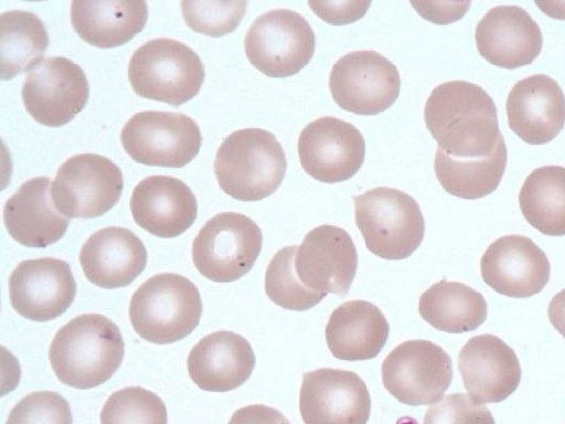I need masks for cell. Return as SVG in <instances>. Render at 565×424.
<instances>
[{
	"label": "cell",
	"instance_id": "obj_1",
	"mask_svg": "<svg viewBox=\"0 0 565 424\" xmlns=\"http://www.w3.org/2000/svg\"><path fill=\"white\" fill-rule=\"evenodd\" d=\"M424 119L438 148L456 158L489 156L502 137L493 99L466 81L436 86L426 100Z\"/></svg>",
	"mask_w": 565,
	"mask_h": 424
},
{
	"label": "cell",
	"instance_id": "obj_2",
	"mask_svg": "<svg viewBox=\"0 0 565 424\" xmlns=\"http://www.w3.org/2000/svg\"><path fill=\"white\" fill-rule=\"evenodd\" d=\"M125 354L120 330L99 314H83L55 333L49 359L56 378L74 389H93L119 369Z\"/></svg>",
	"mask_w": 565,
	"mask_h": 424
},
{
	"label": "cell",
	"instance_id": "obj_3",
	"mask_svg": "<svg viewBox=\"0 0 565 424\" xmlns=\"http://www.w3.org/2000/svg\"><path fill=\"white\" fill-rule=\"evenodd\" d=\"M287 169L276 136L262 128L228 135L217 149L214 173L221 189L239 201H259L281 184Z\"/></svg>",
	"mask_w": 565,
	"mask_h": 424
},
{
	"label": "cell",
	"instance_id": "obj_4",
	"mask_svg": "<svg viewBox=\"0 0 565 424\" xmlns=\"http://www.w3.org/2000/svg\"><path fill=\"white\" fill-rule=\"evenodd\" d=\"M202 300L198 287L186 277L162 273L148 278L134 293L129 318L145 340L167 344L189 336L199 325Z\"/></svg>",
	"mask_w": 565,
	"mask_h": 424
},
{
	"label": "cell",
	"instance_id": "obj_5",
	"mask_svg": "<svg viewBox=\"0 0 565 424\" xmlns=\"http://www.w3.org/2000/svg\"><path fill=\"white\" fill-rule=\"evenodd\" d=\"M355 223L367 250L385 259H403L420 245L425 220L418 203L388 187L353 197Z\"/></svg>",
	"mask_w": 565,
	"mask_h": 424
},
{
	"label": "cell",
	"instance_id": "obj_6",
	"mask_svg": "<svg viewBox=\"0 0 565 424\" xmlns=\"http://www.w3.org/2000/svg\"><path fill=\"white\" fill-rule=\"evenodd\" d=\"M204 77L200 56L173 39L146 42L134 52L128 64V80L137 95L172 106L198 95Z\"/></svg>",
	"mask_w": 565,
	"mask_h": 424
},
{
	"label": "cell",
	"instance_id": "obj_7",
	"mask_svg": "<svg viewBox=\"0 0 565 424\" xmlns=\"http://www.w3.org/2000/svg\"><path fill=\"white\" fill-rule=\"evenodd\" d=\"M263 246L260 227L247 215L222 212L210 219L192 244L196 269L215 283H231L247 274Z\"/></svg>",
	"mask_w": 565,
	"mask_h": 424
},
{
	"label": "cell",
	"instance_id": "obj_8",
	"mask_svg": "<svg viewBox=\"0 0 565 424\" xmlns=\"http://www.w3.org/2000/svg\"><path fill=\"white\" fill-rule=\"evenodd\" d=\"M245 54L258 71L270 77H288L312 59L315 33L308 21L288 9L270 10L249 26Z\"/></svg>",
	"mask_w": 565,
	"mask_h": 424
},
{
	"label": "cell",
	"instance_id": "obj_9",
	"mask_svg": "<svg viewBox=\"0 0 565 424\" xmlns=\"http://www.w3.org/2000/svg\"><path fill=\"white\" fill-rule=\"evenodd\" d=\"M120 140L136 162L182 168L199 153L202 136L198 124L186 115L146 110L129 118Z\"/></svg>",
	"mask_w": 565,
	"mask_h": 424
},
{
	"label": "cell",
	"instance_id": "obj_10",
	"mask_svg": "<svg viewBox=\"0 0 565 424\" xmlns=\"http://www.w3.org/2000/svg\"><path fill=\"white\" fill-rule=\"evenodd\" d=\"M124 188L120 168L97 153H79L57 170L52 200L66 218L94 219L111 210Z\"/></svg>",
	"mask_w": 565,
	"mask_h": 424
},
{
	"label": "cell",
	"instance_id": "obj_11",
	"mask_svg": "<svg viewBox=\"0 0 565 424\" xmlns=\"http://www.w3.org/2000/svg\"><path fill=\"white\" fill-rule=\"evenodd\" d=\"M451 379L450 357L441 347L424 339L399 343L382 363L385 389L399 402L411 406L441 400Z\"/></svg>",
	"mask_w": 565,
	"mask_h": 424
},
{
	"label": "cell",
	"instance_id": "obj_12",
	"mask_svg": "<svg viewBox=\"0 0 565 424\" xmlns=\"http://www.w3.org/2000/svg\"><path fill=\"white\" fill-rule=\"evenodd\" d=\"M329 88L333 100L358 115H376L392 106L401 88L397 67L375 51H354L332 66Z\"/></svg>",
	"mask_w": 565,
	"mask_h": 424
},
{
	"label": "cell",
	"instance_id": "obj_13",
	"mask_svg": "<svg viewBox=\"0 0 565 424\" xmlns=\"http://www.w3.org/2000/svg\"><path fill=\"white\" fill-rule=\"evenodd\" d=\"M88 96L89 85L84 71L63 56L42 60L30 70L21 89L29 115L49 127L70 123L83 110Z\"/></svg>",
	"mask_w": 565,
	"mask_h": 424
},
{
	"label": "cell",
	"instance_id": "obj_14",
	"mask_svg": "<svg viewBox=\"0 0 565 424\" xmlns=\"http://www.w3.org/2000/svg\"><path fill=\"white\" fill-rule=\"evenodd\" d=\"M298 156L303 170L313 179L341 182L353 177L363 165L365 140L352 124L324 116L301 130Z\"/></svg>",
	"mask_w": 565,
	"mask_h": 424
},
{
	"label": "cell",
	"instance_id": "obj_15",
	"mask_svg": "<svg viewBox=\"0 0 565 424\" xmlns=\"http://www.w3.org/2000/svg\"><path fill=\"white\" fill-rule=\"evenodd\" d=\"M299 411L305 424H366L371 396L356 373L321 368L302 375Z\"/></svg>",
	"mask_w": 565,
	"mask_h": 424
},
{
	"label": "cell",
	"instance_id": "obj_16",
	"mask_svg": "<svg viewBox=\"0 0 565 424\" xmlns=\"http://www.w3.org/2000/svg\"><path fill=\"white\" fill-rule=\"evenodd\" d=\"M76 282L62 259L42 257L21 262L9 278L12 308L34 321L57 318L72 305Z\"/></svg>",
	"mask_w": 565,
	"mask_h": 424
},
{
	"label": "cell",
	"instance_id": "obj_17",
	"mask_svg": "<svg viewBox=\"0 0 565 424\" xmlns=\"http://www.w3.org/2000/svg\"><path fill=\"white\" fill-rule=\"evenodd\" d=\"M358 253L341 227L323 224L312 229L298 245L295 269L309 289L344 296L354 279Z\"/></svg>",
	"mask_w": 565,
	"mask_h": 424
},
{
	"label": "cell",
	"instance_id": "obj_18",
	"mask_svg": "<svg viewBox=\"0 0 565 424\" xmlns=\"http://www.w3.org/2000/svg\"><path fill=\"white\" fill-rule=\"evenodd\" d=\"M480 271L486 284L497 293L526 298L545 287L551 265L531 239L512 234L489 245L481 257Z\"/></svg>",
	"mask_w": 565,
	"mask_h": 424
},
{
	"label": "cell",
	"instance_id": "obj_19",
	"mask_svg": "<svg viewBox=\"0 0 565 424\" xmlns=\"http://www.w3.org/2000/svg\"><path fill=\"white\" fill-rule=\"evenodd\" d=\"M458 368L469 395L479 404L498 403L520 384L521 367L515 352L493 335L469 339L461 348Z\"/></svg>",
	"mask_w": 565,
	"mask_h": 424
},
{
	"label": "cell",
	"instance_id": "obj_20",
	"mask_svg": "<svg viewBox=\"0 0 565 424\" xmlns=\"http://www.w3.org/2000/svg\"><path fill=\"white\" fill-rule=\"evenodd\" d=\"M477 49L489 63L512 70L531 64L543 36L537 23L518 6L490 9L476 28Z\"/></svg>",
	"mask_w": 565,
	"mask_h": 424
},
{
	"label": "cell",
	"instance_id": "obj_21",
	"mask_svg": "<svg viewBox=\"0 0 565 424\" xmlns=\"http://www.w3.org/2000/svg\"><path fill=\"white\" fill-rule=\"evenodd\" d=\"M511 130L531 145L554 139L565 123V96L559 85L545 74H535L514 84L507 99Z\"/></svg>",
	"mask_w": 565,
	"mask_h": 424
},
{
	"label": "cell",
	"instance_id": "obj_22",
	"mask_svg": "<svg viewBox=\"0 0 565 424\" xmlns=\"http://www.w3.org/2000/svg\"><path fill=\"white\" fill-rule=\"evenodd\" d=\"M130 210L137 225L162 239L179 236L198 216L192 190L182 180L169 176L141 180L132 191Z\"/></svg>",
	"mask_w": 565,
	"mask_h": 424
},
{
	"label": "cell",
	"instance_id": "obj_23",
	"mask_svg": "<svg viewBox=\"0 0 565 424\" xmlns=\"http://www.w3.org/2000/svg\"><path fill=\"white\" fill-rule=\"evenodd\" d=\"M147 259L141 240L130 230L119 226L94 232L79 253L86 278L106 289L128 286L143 272Z\"/></svg>",
	"mask_w": 565,
	"mask_h": 424
},
{
	"label": "cell",
	"instance_id": "obj_24",
	"mask_svg": "<svg viewBox=\"0 0 565 424\" xmlns=\"http://www.w3.org/2000/svg\"><path fill=\"white\" fill-rule=\"evenodd\" d=\"M186 362L189 375L200 389L227 392L248 380L256 358L243 336L220 330L203 337L191 349Z\"/></svg>",
	"mask_w": 565,
	"mask_h": 424
},
{
	"label": "cell",
	"instance_id": "obj_25",
	"mask_svg": "<svg viewBox=\"0 0 565 424\" xmlns=\"http://www.w3.org/2000/svg\"><path fill=\"white\" fill-rule=\"evenodd\" d=\"M51 180L35 177L23 182L3 208L10 236L26 247H46L60 241L70 220L55 208Z\"/></svg>",
	"mask_w": 565,
	"mask_h": 424
},
{
	"label": "cell",
	"instance_id": "obj_26",
	"mask_svg": "<svg viewBox=\"0 0 565 424\" xmlns=\"http://www.w3.org/2000/svg\"><path fill=\"white\" fill-rule=\"evenodd\" d=\"M390 325L375 305L361 299L337 307L326 326V342L340 360L375 358L387 341Z\"/></svg>",
	"mask_w": 565,
	"mask_h": 424
},
{
	"label": "cell",
	"instance_id": "obj_27",
	"mask_svg": "<svg viewBox=\"0 0 565 424\" xmlns=\"http://www.w3.org/2000/svg\"><path fill=\"white\" fill-rule=\"evenodd\" d=\"M148 20L146 1H72L71 21L82 40L100 49L116 47L141 32Z\"/></svg>",
	"mask_w": 565,
	"mask_h": 424
},
{
	"label": "cell",
	"instance_id": "obj_28",
	"mask_svg": "<svg viewBox=\"0 0 565 424\" xmlns=\"http://www.w3.org/2000/svg\"><path fill=\"white\" fill-rule=\"evenodd\" d=\"M418 311L434 328L461 333L472 331L484 322L487 303L471 287L443 279L420 295Z\"/></svg>",
	"mask_w": 565,
	"mask_h": 424
},
{
	"label": "cell",
	"instance_id": "obj_29",
	"mask_svg": "<svg viewBox=\"0 0 565 424\" xmlns=\"http://www.w3.org/2000/svg\"><path fill=\"white\" fill-rule=\"evenodd\" d=\"M503 137L489 156L456 158L437 148L434 169L441 187L461 199H479L492 193L501 182L507 166Z\"/></svg>",
	"mask_w": 565,
	"mask_h": 424
},
{
	"label": "cell",
	"instance_id": "obj_30",
	"mask_svg": "<svg viewBox=\"0 0 565 424\" xmlns=\"http://www.w3.org/2000/svg\"><path fill=\"white\" fill-rule=\"evenodd\" d=\"M519 203L525 220L541 233L565 235V168L534 169L521 188Z\"/></svg>",
	"mask_w": 565,
	"mask_h": 424
},
{
	"label": "cell",
	"instance_id": "obj_31",
	"mask_svg": "<svg viewBox=\"0 0 565 424\" xmlns=\"http://www.w3.org/2000/svg\"><path fill=\"white\" fill-rule=\"evenodd\" d=\"M49 46L44 23L34 13L11 10L0 15V71L8 81L32 70Z\"/></svg>",
	"mask_w": 565,
	"mask_h": 424
},
{
	"label": "cell",
	"instance_id": "obj_32",
	"mask_svg": "<svg viewBox=\"0 0 565 424\" xmlns=\"http://www.w3.org/2000/svg\"><path fill=\"white\" fill-rule=\"evenodd\" d=\"M297 247L285 246L273 256L265 273V292L279 307L303 311L318 305L327 294L309 289L299 280L295 269Z\"/></svg>",
	"mask_w": 565,
	"mask_h": 424
},
{
	"label": "cell",
	"instance_id": "obj_33",
	"mask_svg": "<svg viewBox=\"0 0 565 424\" xmlns=\"http://www.w3.org/2000/svg\"><path fill=\"white\" fill-rule=\"evenodd\" d=\"M100 424H168L163 401L140 386L114 392L100 411Z\"/></svg>",
	"mask_w": 565,
	"mask_h": 424
},
{
	"label": "cell",
	"instance_id": "obj_34",
	"mask_svg": "<svg viewBox=\"0 0 565 424\" xmlns=\"http://www.w3.org/2000/svg\"><path fill=\"white\" fill-rule=\"evenodd\" d=\"M247 2L239 1H181V12L186 25L194 32L209 36H223L233 32L246 12Z\"/></svg>",
	"mask_w": 565,
	"mask_h": 424
},
{
	"label": "cell",
	"instance_id": "obj_35",
	"mask_svg": "<svg viewBox=\"0 0 565 424\" xmlns=\"http://www.w3.org/2000/svg\"><path fill=\"white\" fill-rule=\"evenodd\" d=\"M68 402L53 391H36L20 400L6 424H72Z\"/></svg>",
	"mask_w": 565,
	"mask_h": 424
},
{
	"label": "cell",
	"instance_id": "obj_36",
	"mask_svg": "<svg viewBox=\"0 0 565 424\" xmlns=\"http://www.w3.org/2000/svg\"><path fill=\"white\" fill-rule=\"evenodd\" d=\"M423 424H494V418L488 407L469 394L452 393L426 411Z\"/></svg>",
	"mask_w": 565,
	"mask_h": 424
},
{
	"label": "cell",
	"instance_id": "obj_37",
	"mask_svg": "<svg viewBox=\"0 0 565 424\" xmlns=\"http://www.w3.org/2000/svg\"><path fill=\"white\" fill-rule=\"evenodd\" d=\"M312 11L331 24H347L362 18L370 1H309Z\"/></svg>",
	"mask_w": 565,
	"mask_h": 424
},
{
	"label": "cell",
	"instance_id": "obj_38",
	"mask_svg": "<svg viewBox=\"0 0 565 424\" xmlns=\"http://www.w3.org/2000/svg\"><path fill=\"white\" fill-rule=\"evenodd\" d=\"M228 424H291L278 410L264 404L243 406L234 412Z\"/></svg>",
	"mask_w": 565,
	"mask_h": 424
},
{
	"label": "cell",
	"instance_id": "obj_39",
	"mask_svg": "<svg viewBox=\"0 0 565 424\" xmlns=\"http://www.w3.org/2000/svg\"><path fill=\"white\" fill-rule=\"evenodd\" d=\"M547 314L553 327L565 338V289L552 298Z\"/></svg>",
	"mask_w": 565,
	"mask_h": 424
}]
</instances>
